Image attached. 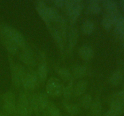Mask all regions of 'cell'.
Masks as SVG:
<instances>
[{"mask_svg": "<svg viewBox=\"0 0 124 116\" xmlns=\"http://www.w3.org/2000/svg\"><path fill=\"white\" fill-rule=\"evenodd\" d=\"M0 33L5 35L15 42L18 47L24 48L25 46V40L24 36L16 29L12 27L0 24Z\"/></svg>", "mask_w": 124, "mask_h": 116, "instance_id": "6da1fadb", "label": "cell"}, {"mask_svg": "<svg viewBox=\"0 0 124 116\" xmlns=\"http://www.w3.org/2000/svg\"><path fill=\"white\" fill-rule=\"evenodd\" d=\"M67 12L70 20L75 22L80 16L83 4L79 1H67L65 3Z\"/></svg>", "mask_w": 124, "mask_h": 116, "instance_id": "7a4b0ae2", "label": "cell"}, {"mask_svg": "<svg viewBox=\"0 0 124 116\" xmlns=\"http://www.w3.org/2000/svg\"><path fill=\"white\" fill-rule=\"evenodd\" d=\"M64 88L60 80L53 77L48 80L46 85V91L50 96L59 97L62 94Z\"/></svg>", "mask_w": 124, "mask_h": 116, "instance_id": "3957f363", "label": "cell"}, {"mask_svg": "<svg viewBox=\"0 0 124 116\" xmlns=\"http://www.w3.org/2000/svg\"><path fill=\"white\" fill-rule=\"evenodd\" d=\"M3 109L8 114H13L16 111V103L15 94L10 91H7L2 97Z\"/></svg>", "mask_w": 124, "mask_h": 116, "instance_id": "277c9868", "label": "cell"}, {"mask_svg": "<svg viewBox=\"0 0 124 116\" xmlns=\"http://www.w3.org/2000/svg\"><path fill=\"white\" fill-rule=\"evenodd\" d=\"M31 106L36 111H42L47 108L49 105V100L46 94L38 93L34 94L31 100Z\"/></svg>", "mask_w": 124, "mask_h": 116, "instance_id": "5b68a950", "label": "cell"}, {"mask_svg": "<svg viewBox=\"0 0 124 116\" xmlns=\"http://www.w3.org/2000/svg\"><path fill=\"white\" fill-rule=\"evenodd\" d=\"M26 73L25 68L21 64H14L12 65V78L13 84L15 86L21 85Z\"/></svg>", "mask_w": 124, "mask_h": 116, "instance_id": "8992f818", "label": "cell"}, {"mask_svg": "<svg viewBox=\"0 0 124 116\" xmlns=\"http://www.w3.org/2000/svg\"><path fill=\"white\" fill-rule=\"evenodd\" d=\"M38 78L36 72L31 70L27 71L22 84L27 90H33L36 87L38 83Z\"/></svg>", "mask_w": 124, "mask_h": 116, "instance_id": "52a82bcc", "label": "cell"}, {"mask_svg": "<svg viewBox=\"0 0 124 116\" xmlns=\"http://www.w3.org/2000/svg\"><path fill=\"white\" fill-rule=\"evenodd\" d=\"M16 111L21 116H28L29 112V104L27 97L25 94H21L16 105Z\"/></svg>", "mask_w": 124, "mask_h": 116, "instance_id": "ba28073f", "label": "cell"}, {"mask_svg": "<svg viewBox=\"0 0 124 116\" xmlns=\"http://www.w3.org/2000/svg\"><path fill=\"white\" fill-rule=\"evenodd\" d=\"M0 41H1L4 47L10 53L12 54H16L18 51L19 47L18 45L8 37L1 33H0Z\"/></svg>", "mask_w": 124, "mask_h": 116, "instance_id": "9c48e42d", "label": "cell"}, {"mask_svg": "<svg viewBox=\"0 0 124 116\" xmlns=\"http://www.w3.org/2000/svg\"><path fill=\"white\" fill-rule=\"evenodd\" d=\"M21 59L24 64L29 66H34L36 65V60L33 56V53L29 48L24 50L21 55Z\"/></svg>", "mask_w": 124, "mask_h": 116, "instance_id": "30bf717a", "label": "cell"}, {"mask_svg": "<svg viewBox=\"0 0 124 116\" xmlns=\"http://www.w3.org/2000/svg\"><path fill=\"white\" fill-rule=\"evenodd\" d=\"M79 54L84 60H89L94 56V51L90 46L82 45L79 49Z\"/></svg>", "mask_w": 124, "mask_h": 116, "instance_id": "8fae6325", "label": "cell"}, {"mask_svg": "<svg viewBox=\"0 0 124 116\" xmlns=\"http://www.w3.org/2000/svg\"><path fill=\"white\" fill-rule=\"evenodd\" d=\"M110 105H111V107H124V90L118 92L113 97Z\"/></svg>", "mask_w": 124, "mask_h": 116, "instance_id": "7c38bea8", "label": "cell"}, {"mask_svg": "<svg viewBox=\"0 0 124 116\" xmlns=\"http://www.w3.org/2000/svg\"><path fill=\"white\" fill-rule=\"evenodd\" d=\"M88 87V82L85 80L79 81L77 84L73 87V94L75 96H80L82 95L87 90Z\"/></svg>", "mask_w": 124, "mask_h": 116, "instance_id": "4fadbf2b", "label": "cell"}, {"mask_svg": "<svg viewBox=\"0 0 124 116\" xmlns=\"http://www.w3.org/2000/svg\"><path fill=\"white\" fill-rule=\"evenodd\" d=\"M78 31L76 28H71L69 34V48L72 50L76 45L78 39Z\"/></svg>", "mask_w": 124, "mask_h": 116, "instance_id": "5bb4252c", "label": "cell"}, {"mask_svg": "<svg viewBox=\"0 0 124 116\" xmlns=\"http://www.w3.org/2000/svg\"><path fill=\"white\" fill-rule=\"evenodd\" d=\"M115 30L120 38L124 41V18L122 16L117 18L115 21Z\"/></svg>", "mask_w": 124, "mask_h": 116, "instance_id": "9a60e30c", "label": "cell"}, {"mask_svg": "<svg viewBox=\"0 0 124 116\" xmlns=\"http://www.w3.org/2000/svg\"><path fill=\"white\" fill-rule=\"evenodd\" d=\"M36 74H37L38 78L40 81L44 82L46 80L48 74V68L46 63L43 62L39 64Z\"/></svg>", "mask_w": 124, "mask_h": 116, "instance_id": "2e32d148", "label": "cell"}, {"mask_svg": "<svg viewBox=\"0 0 124 116\" xmlns=\"http://www.w3.org/2000/svg\"><path fill=\"white\" fill-rule=\"evenodd\" d=\"M56 71L59 75V77H61L62 79H63L64 80L69 81V82L72 80V74L68 69L65 68L56 67Z\"/></svg>", "mask_w": 124, "mask_h": 116, "instance_id": "e0dca14e", "label": "cell"}, {"mask_svg": "<svg viewBox=\"0 0 124 116\" xmlns=\"http://www.w3.org/2000/svg\"><path fill=\"white\" fill-rule=\"evenodd\" d=\"M87 68L82 65H75L73 66L72 76L76 78H81L86 74Z\"/></svg>", "mask_w": 124, "mask_h": 116, "instance_id": "ac0fdd59", "label": "cell"}, {"mask_svg": "<svg viewBox=\"0 0 124 116\" xmlns=\"http://www.w3.org/2000/svg\"><path fill=\"white\" fill-rule=\"evenodd\" d=\"M102 4L108 14H112L118 12L117 4L115 1L111 0L104 1H102Z\"/></svg>", "mask_w": 124, "mask_h": 116, "instance_id": "d6986e66", "label": "cell"}, {"mask_svg": "<svg viewBox=\"0 0 124 116\" xmlns=\"http://www.w3.org/2000/svg\"><path fill=\"white\" fill-rule=\"evenodd\" d=\"M123 80V74L119 70H116L113 72L110 77V83L114 86H117L122 82Z\"/></svg>", "mask_w": 124, "mask_h": 116, "instance_id": "ffe728a7", "label": "cell"}, {"mask_svg": "<svg viewBox=\"0 0 124 116\" xmlns=\"http://www.w3.org/2000/svg\"><path fill=\"white\" fill-rule=\"evenodd\" d=\"M81 29H82V32L85 35H91V34L93 33L94 30V23L89 20L85 21L82 24Z\"/></svg>", "mask_w": 124, "mask_h": 116, "instance_id": "44dd1931", "label": "cell"}, {"mask_svg": "<svg viewBox=\"0 0 124 116\" xmlns=\"http://www.w3.org/2000/svg\"><path fill=\"white\" fill-rule=\"evenodd\" d=\"M88 10L93 14H98L101 11L100 4L97 1H90L88 6Z\"/></svg>", "mask_w": 124, "mask_h": 116, "instance_id": "7402d4cb", "label": "cell"}, {"mask_svg": "<svg viewBox=\"0 0 124 116\" xmlns=\"http://www.w3.org/2000/svg\"><path fill=\"white\" fill-rule=\"evenodd\" d=\"M73 94V83L72 80L69 82L66 87H64L62 94L65 99H69L71 98Z\"/></svg>", "mask_w": 124, "mask_h": 116, "instance_id": "603a6c76", "label": "cell"}, {"mask_svg": "<svg viewBox=\"0 0 124 116\" xmlns=\"http://www.w3.org/2000/svg\"><path fill=\"white\" fill-rule=\"evenodd\" d=\"M64 106L65 108L66 111L72 116H76L78 114L79 112V108L77 105L75 104H70L68 103H64Z\"/></svg>", "mask_w": 124, "mask_h": 116, "instance_id": "cb8c5ba5", "label": "cell"}, {"mask_svg": "<svg viewBox=\"0 0 124 116\" xmlns=\"http://www.w3.org/2000/svg\"><path fill=\"white\" fill-rule=\"evenodd\" d=\"M124 107H111L104 116H119L124 112Z\"/></svg>", "mask_w": 124, "mask_h": 116, "instance_id": "d4e9b609", "label": "cell"}, {"mask_svg": "<svg viewBox=\"0 0 124 116\" xmlns=\"http://www.w3.org/2000/svg\"><path fill=\"white\" fill-rule=\"evenodd\" d=\"M91 112H92V114L94 116H97L101 113L102 110V105L100 102L96 101L92 102V105H91L90 108Z\"/></svg>", "mask_w": 124, "mask_h": 116, "instance_id": "484cf974", "label": "cell"}, {"mask_svg": "<svg viewBox=\"0 0 124 116\" xmlns=\"http://www.w3.org/2000/svg\"><path fill=\"white\" fill-rule=\"evenodd\" d=\"M92 103V98L90 94H85L81 99V104L82 107L85 109H88L90 108Z\"/></svg>", "mask_w": 124, "mask_h": 116, "instance_id": "4316f807", "label": "cell"}, {"mask_svg": "<svg viewBox=\"0 0 124 116\" xmlns=\"http://www.w3.org/2000/svg\"><path fill=\"white\" fill-rule=\"evenodd\" d=\"M49 116H61L59 110L54 104H49L47 107Z\"/></svg>", "mask_w": 124, "mask_h": 116, "instance_id": "83f0119b", "label": "cell"}, {"mask_svg": "<svg viewBox=\"0 0 124 116\" xmlns=\"http://www.w3.org/2000/svg\"><path fill=\"white\" fill-rule=\"evenodd\" d=\"M56 6H58V7H62V6H65V1H54Z\"/></svg>", "mask_w": 124, "mask_h": 116, "instance_id": "f1b7e54d", "label": "cell"}, {"mask_svg": "<svg viewBox=\"0 0 124 116\" xmlns=\"http://www.w3.org/2000/svg\"><path fill=\"white\" fill-rule=\"evenodd\" d=\"M119 5L121 6V8L122 9V10H123V12H124V0H122V1H120Z\"/></svg>", "mask_w": 124, "mask_h": 116, "instance_id": "f546056e", "label": "cell"}, {"mask_svg": "<svg viewBox=\"0 0 124 116\" xmlns=\"http://www.w3.org/2000/svg\"><path fill=\"white\" fill-rule=\"evenodd\" d=\"M0 116H2V115H1V114H0Z\"/></svg>", "mask_w": 124, "mask_h": 116, "instance_id": "4dcf8cb0", "label": "cell"}, {"mask_svg": "<svg viewBox=\"0 0 124 116\" xmlns=\"http://www.w3.org/2000/svg\"></svg>", "mask_w": 124, "mask_h": 116, "instance_id": "1f68e13d", "label": "cell"}]
</instances>
